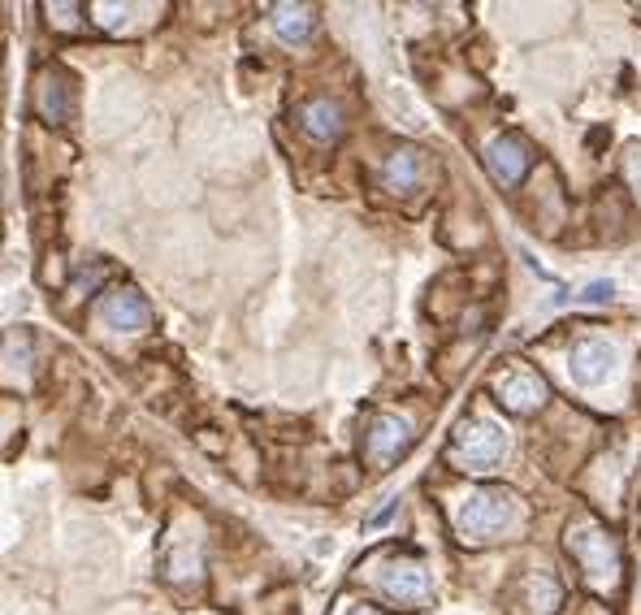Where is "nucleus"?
Instances as JSON below:
<instances>
[{"instance_id":"nucleus-1","label":"nucleus","mask_w":641,"mask_h":615,"mask_svg":"<svg viewBox=\"0 0 641 615\" xmlns=\"http://www.w3.org/2000/svg\"><path fill=\"white\" fill-rule=\"evenodd\" d=\"M512 520H516V494L486 486V490H473L460 503V512H455V533H460V542L481 546V542L499 538Z\"/></svg>"},{"instance_id":"nucleus-2","label":"nucleus","mask_w":641,"mask_h":615,"mask_svg":"<svg viewBox=\"0 0 641 615\" xmlns=\"http://www.w3.org/2000/svg\"><path fill=\"white\" fill-rule=\"evenodd\" d=\"M507 460V434L494 421H468L451 438V464L464 473H494Z\"/></svg>"},{"instance_id":"nucleus-3","label":"nucleus","mask_w":641,"mask_h":615,"mask_svg":"<svg viewBox=\"0 0 641 615\" xmlns=\"http://www.w3.org/2000/svg\"><path fill=\"white\" fill-rule=\"evenodd\" d=\"M568 551H572V559H577V564L585 568V577L616 581L620 551H616V542H611V533L598 529L594 520H577V525L568 529Z\"/></svg>"},{"instance_id":"nucleus-4","label":"nucleus","mask_w":641,"mask_h":615,"mask_svg":"<svg viewBox=\"0 0 641 615\" xmlns=\"http://www.w3.org/2000/svg\"><path fill=\"white\" fill-rule=\"evenodd\" d=\"M382 590L403 607H421L434 598V581H429V572L416 564V559H395V564H386V572H382Z\"/></svg>"},{"instance_id":"nucleus-5","label":"nucleus","mask_w":641,"mask_h":615,"mask_svg":"<svg viewBox=\"0 0 641 615\" xmlns=\"http://www.w3.org/2000/svg\"><path fill=\"white\" fill-rule=\"evenodd\" d=\"M364 447H369V460H373V464H390L399 451L412 447V421H408V416H399V412L373 416Z\"/></svg>"},{"instance_id":"nucleus-6","label":"nucleus","mask_w":641,"mask_h":615,"mask_svg":"<svg viewBox=\"0 0 641 615\" xmlns=\"http://www.w3.org/2000/svg\"><path fill=\"white\" fill-rule=\"evenodd\" d=\"M100 317L109 321L113 330H122V334H143L152 325V308H148V299H143L139 291L122 286V291H113L100 304Z\"/></svg>"},{"instance_id":"nucleus-7","label":"nucleus","mask_w":641,"mask_h":615,"mask_svg":"<svg viewBox=\"0 0 641 615\" xmlns=\"http://www.w3.org/2000/svg\"><path fill=\"white\" fill-rule=\"evenodd\" d=\"M486 169L499 187H516V182L529 174V148L516 135H499L486 148Z\"/></svg>"},{"instance_id":"nucleus-8","label":"nucleus","mask_w":641,"mask_h":615,"mask_svg":"<svg viewBox=\"0 0 641 615\" xmlns=\"http://www.w3.org/2000/svg\"><path fill=\"white\" fill-rule=\"evenodd\" d=\"M611 373H616V347L598 343V338L572 347V377H577L581 386H603Z\"/></svg>"},{"instance_id":"nucleus-9","label":"nucleus","mask_w":641,"mask_h":615,"mask_svg":"<svg viewBox=\"0 0 641 615\" xmlns=\"http://www.w3.org/2000/svg\"><path fill=\"white\" fill-rule=\"evenodd\" d=\"M494 390H499L503 408L516 412V416H529V412H538L546 403V382L538 373H512V377H503Z\"/></svg>"},{"instance_id":"nucleus-10","label":"nucleus","mask_w":641,"mask_h":615,"mask_svg":"<svg viewBox=\"0 0 641 615\" xmlns=\"http://www.w3.org/2000/svg\"><path fill=\"white\" fill-rule=\"evenodd\" d=\"M317 26V9L312 5H278L273 9V31H278L286 44H304Z\"/></svg>"},{"instance_id":"nucleus-11","label":"nucleus","mask_w":641,"mask_h":615,"mask_svg":"<svg viewBox=\"0 0 641 615\" xmlns=\"http://www.w3.org/2000/svg\"><path fill=\"white\" fill-rule=\"evenodd\" d=\"M421 174H425V165H421V152H412V148H403V152H395L386 161V169H382V182L390 191H416L421 187Z\"/></svg>"},{"instance_id":"nucleus-12","label":"nucleus","mask_w":641,"mask_h":615,"mask_svg":"<svg viewBox=\"0 0 641 615\" xmlns=\"http://www.w3.org/2000/svg\"><path fill=\"white\" fill-rule=\"evenodd\" d=\"M304 130H308L312 139H321V143L338 139V135H343V109H338V104H330V100L304 104Z\"/></svg>"},{"instance_id":"nucleus-13","label":"nucleus","mask_w":641,"mask_h":615,"mask_svg":"<svg viewBox=\"0 0 641 615\" xmlns=\"http://www.w3.org/2000/svg\"><path fill=\"white\" fill-rule=\"evenodd\" d=\"M35 109H39V117H44V122H52V126H61L65 117H70V91H65L61 78H44V83H39Z\"/></svg>"},{"instance_id":"nucleus-14","label":"nucleus","mask_w":641,"mask_h":615,"mask_svg":"<svg viewBox=\"0 0 641 615\" xmlns=\"http://www.w3.org/2000/svg\"><path fill=\"white\" fill-rule=\"evenodd\" d=\"M559 585L546 577V572H538V577H529V603H533V611L538 615H555V607H559Z\"/></svg>"},{"instance_id":"nucleus-15","label":"nucleus","mask_w":641,"mask_h":615,"mask_svg":"<svg viewBox=\"0 0 641 615\" xmlns=\"http://www.w3.org/2000/svg\"><path fill=\"white\" fill-rule=\"evenodd\" d=\"M611 295H616V286H611V282H590L581 291V304H607Z\"/></svg>"},{"instance_id":"nucleus-16","label":"nucleus","mask_w":641,"mask_h":615,"mask_svg":"<svg viewBox=\"0 0 641 615\" xmlns=\"http://www.w3.org/2000/svg\"><path fill=\"white\" fill-rule=\"evenodd\" d=\"M624 178H629V187L641 195V148H629V156H624Z\"/></svg>"},{"instance_id":"nucleus-17","label":"nucleus","mask_w":641,"mask_h":615,"mask_svg":"<svg viewBox=\"0 0 641 615\" xmlns=\"http://www.w3.org/2000/svg\"><path fill=\"white\" fill-rule=\"evenodd\" d=\"M48 13H57V26H74V22H78V18H74L78 5H48Z\"/></svg>"},{"instance_id":"nucleus-18","label":"nucleus","mask_w":641,"mask_h":615,"mask_svg":"<svg viewBox=\"0 0 641 615\" xmlns=\"http://www.w3.org/2000/svg\"><path fill=\"white\" fill-rule=\"evenodd\" d=\"M347 615H377V611H373V607H351Z\"/></svg>"},{"instance_id":"nucleus-19","label":"nucleus","mask_w":641,"mask_h":615,"mask_svg":"<svg viewBox=\"0 0 641 615\" xmlns=\"http://www.w3.org/2000/svg\"><path fill=\"white\" fill-rule=\"evenodd\" d=\"M633 603H637V615H641V577H637V594H633Z\"/></svg>"}]
</instances>
